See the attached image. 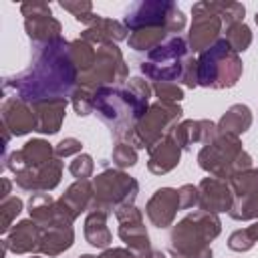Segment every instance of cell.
I'll use <instances>...</instances> for the list:
<instances>
[{
  "label": "cell",
  "instance_id": "28",
  "mask_svg": "<svg viewBox=\"0 0 258 258\" xmlns=\"http://www.w3.org/2000/svg\"><path fill=\"white\" fill-rule=\"evenodd\" d=\"M107 214L103 212H89L87 218H85V240L93 246V248H99V250H107L113 242V234L111 230L107 228Z\"/></svg>",
  "mask_w": 258,
  "mask_h": 258
},
{
  "label": "cell",
  "instance_id": "31",
  "mask_svg": "<svg viewBox=\"0 0 258 258\" xmlns=\"http://www.w3.org/2000/svg\"><path fill=\"white\" fill-rule=\"evenodd\" d=\"M228 183L236 198L258 196V167H250L246 171L236 173L234 177L228 179Z\"/></svg>",
  "mask_w": 258,
  "mask_h": 258
},
{
  "label": "cell",
  "instance_id": "21",
  "mask_svg": "<svg viewBox=\"0 0 258 258\" xmlns=\"http://www.w3.org/2000/svg\"><path fill=\"white\" fill-rule=\"evenodd\" d=\"M42 240V228L34 220H20L10 228V232L4 238L6 248L12 254H34L40 250Z\"/></svg>",
  "mask_w": 258,
  "mask_h": 258
},
{
  "label": "cell",
  "instance_id": "3",
  "mask_svg": "<svg viewBox=\"0 0 258 258\" xmlns=\"http://www.w3.org/2000/svg\"><path fill=\"white\" fill-rule=\"evenodd\" d=\"M222 232L218 214L196 210L179 220L169 234V250L175 258H212L210 242Z\"/></svg>",
  "mask_w": 258,
  "mask_h": 258
},
{
  "label": "cell",
  "instance_id": "13",
  "mask_svg": "<svg viewBox=\"0 0 258 258\" xmlns=\"http://www.w3.org/2000/svg\"><path fill=\"white\" fill-rule=\"evenodd\" d=\"M28 214L30 220H34L42 230L52 226H73L75 222V216L60 204V200H54L48 191L30 194Z\"/></svg>",
  "mask_w": 258,
  "mask_h": 258
},
{
  "label": "cell",
  "instance_id": "16",
  "mask_svg": "<svg viewBox=\"0 0 258 258\" xmlns=\"http://www.w3.org/2000/svg\"><path fill=\"white\" fill-rule=\"evenodd\" d=\"M200 189V202H198V210L210 212V214H222V212H230L234 206V191L230 187V183L226 179L220 177H204L198 185Z\"/></svg>",
  "mask_w": 258,
  "mask_h": 258
},
{
  "label": "cell",
  "instance_id": "30",
  "mask_svg": "<svg viewBox=\"0 0 258 258\" xmlns=\"http://www.w3.org/2000/svg\"><path fill=\"white\" fill-rule=\"evenodd\" d=\"M69 54L71 60L75 64V69L79 71V75H85L87 71H91V67L95 64L97 58V46H93L91 42L83 40L81 36L77 40H71L69 44Z\"/></svg>",
  "mask_w": 258,
  "mask_h": 258
},
{
  "label": "cell",
  "instance_id": "37",
  "mask_svg": "<svg viewBox=\"0 0 258 258\" xmlns=\"http://www.w3.org/2000/svg\"><path fill=\"white\" fill-rule=\"evenodd\" d=\"M93 99H95V93H93V91L83 89V87L77 85V89L73 91V95H71L69 101H71V105H73V109H75V113H77L79 117H87V115L95 113Z\"/></svg>",
  "mask_w": 258,
  "mask_h": 258
},
{
  "label": "cell",
  "instance_id": "38",
  "mask_svg": "<svg viewBox=\"0 0 258 258\" xmlns=\"http://www.w3.org/2000/svg\"><path fill=\"white\" fill-rule=\"evenodd\" d=\"M113 163L119 167V169H127V167H133L137 163V149L125 141H117L115 147H113Z\"/></svg>",
  "mask_w": 258,
  "mask_h": 258
},
{
  "label": "cell",
  "instance_id": "29",
  "mask_svg": "<svg viewBox=\"0 0 258 258\" xmlns=\"http://www.w3.org/2000/svg\"><path fill=\"white\" fill-rule=\"evenodd\" d=\"M169 32L165 28H139L129 32V48L137 50V52H149L153 48H157L159 44H163L167 40Z\"/></svg>",
  "mask_w": 258,
  "mask_h": 258
},
{
  "label": "cell",
  "instance_id": "45",
  "mask_svg": "<svg viewBox=\"0 0 258 258\" xmlns=\"http://www.w3.org/2000/svg\"><path fill=\"white\" fill-rule=\"evenodd\" d=\"M20 12H22L24 18L42 16V14H52L50 4H48V2H42V0H28V2H22V4H20Z\"/></svg>",
  "mask_w": 258,
  "mask_h": 258
},
{
  "label": "cell",
  "instance_id": "50",
  "mask_svg": "<svg viewBox=\"0 0 258 258\" xmlns=\"http://www.w3.org/2000/svg\"><path fill=\"white\" fill-rule=\"evenodd\" d=\"M79 258H97V256H91V254H83V256H79Z\"/></svg>",
  "mask_w": 258,
  "mask_h": 258
},
{
  "label": "cell",
  "instance_id": "51",
  "mask_svg": "<svg viewBox=\"0 0 258 258\" xmlns=\"http://www.w3.org/2000/svg\"><path fill=\"white\" fill-rule=\"evenodd\" d=\"M30 258H42V256H38V254H30Z\"/></svg>",
  "mask_w": 258,
  "mask_h": 258
},
{
  "label": "cell",
  "instance_id": "35",
  "mask_svg": "<svg viewBox=\"0 0 258 258\" xmlns=\"http://www.w3.org/2000/svg\"><path fill=\"white\" fill-rule=\"evenodd\" d=\"M232 220H256L258 218V196H244L236 198L232 210L228 212Z\"/></svg>",
  "mask_w": 258,
  "mask_h": 258
},
{
  "label": "cell",
  "instance_id": "42",
  "mask_svg": "<svg viewBox=\"0 0 258 258\" xmlns=\"http://www.w3.org/2000/svg\"><path fill=\"white\" fill-rule=\"evenodd\" d=\"M58 6L67 12H71L75 16V20L93 12V2H89V0H60Z\"/></svg>",
  "mask_w": 258,
  "mask_h": 258
},
{
  "label": "cell",
  "instance_id": "46",
  "mask_svg": "<svg viewBox=\"0 0 258 258\" xmlns=\"http://www.w3.org/2000/svg\"><path fill=\"white\" fill-rule=\"evenodd\" d=\"M127 87H129L135 95H139L141 99H145V101H149V97H151V93H153L151 85H149L145 79H141V77H133V79H129Z\"/></svg>",
  "mask_w": 258,
  "mask_h": 258
},
{
  "label": "cell",
  "instance_id": "23",
  "mask_svg": "<svg viewBox=\"0 0 258 258\" xmlns=\"http://www.w3.org/2000/svg\"><path fill=\"white\" fill-rule=\"evenodd\" d=\"M67 105H69V99H50V101H40L32 105L36 113V131L44 135L58 133L64 121Z\"/></svg>",
  "mask_w": 258,
  "mask_h": 258
},
{
  "label": "cell",
  "instance_id": "41",
  "mask_svg": "<svg viewBox=\"0 0 258 258\" xmlns=\"http://www.w3.org/2000/svg\"><path fill=\"white\" fill-rule=\"evenodd\" d=\"M81 149H83L81 139H77V137H64V139H60V141L54 145V155H56L58 159H62V157L79 155Z\"/></svg>",
  "mask_w": 258,
  "mask_h": 258
},
{
  "label": "cell",
  "instance_id": "2",
  "mask_svg": "<svg viewBox=\"0 0 258 258\" xmlns=\"http://www.w3.org/2000/svg\"><path fill=\"white\" fill-rule=\"evenodd\" d=\"M97 117L111 129L117 141L129 143L139 119L147 113L149 101L135 95L129 87H103L93 99Z\"/></svg>",
  "mask_w": 258,
  "mask_h": 258
},
{
  "label": "cell",
  "instance_id": "43",
  "mask_svg": "<svg viewBox=\"0 0 258 258\" xmlns=\"http://www.w3.org/2000/svg\"><path fill=\"white\" fill-rule=\"evenodd\" d=\"M181 83H183L187 89H196V87H198V58H194L191 54H187L185 60H183Z\"/></svg>",
  "mask_w": 258,
  "mask_h": 258
},
{
  "label": "cell",
  "instance_id": "5",
  "mask_svg": "<svg viewBox=\"0 0 258 258\" xmlns=\"http://www.w3.org/2000/svg\"><path fill=\"white\" fill-rule=\"evenodd\" d=\"M242 73V58L232 50L226 38H220L198 58V87L230 89L240 81Z\"/></svg>",
  "mask_w": 258,
  "mask_h": 258
},
{
  "label": "cell",
  "instance_id": "24",
  "mask_svg": "<svg viewBox=\"0 0 258 258\" xmlns=\"http://www.w3.org/2000/svg\"><path fill=\"white\" fill-rule=\"evenodd\" d=\"M24 32L32 40V44L38 48V46H44V44H50V42L62 38L60 36L62 24L52 14L30 16V18H24Z\"/></svg>",
  "mask_w": 258,
  "mask_h": 258
},
{
  "label": "cell",
  "instance_id": "14",
  "mask_svg": "<svg viewBox=\"0 0 258 258\" xmlns=\"http://www.w3.org/2000/svg\"><path fill=\"white\" fill-rule=\"evenodd\" d=\"M56 155H54V147L46 141V139H30L24 143L22 149L18 151H12L10 155L4 157V167L10 169L14 175L26 167H42L46 165L48 161H52Z\"/></svg>",
  "mask_w": 258,
  "mask_h": 258
},
{
  "label": "cell",
  "instance_id": "36",
  "mask_svg": "<svg viewBox=\"0 0 258 258\" xmlns=\"http://www.w3.org/2000/svg\"><path fill=\"white\" fill-rule=\"evenodd\" d=\"M22 206L24 204H22V200L18 196H10V198L0 202V232L2 234L10 232V226L16 220V216L22 212Z\"/></svg>",
  "mask_w": 258,
  "mask_h": 258
},
{
  "label": "cell",
  "instance_id": "22",
  "mask_svg": "<svg viewBox=\"0 0 258 258\" xmlns=\"http://www.w3.org/2000/svg\"><path fill=\"white\" fill-rule=\"evenodd\" d=\"M179 159H181V147L175 143V139L171 135H167L149 149L147 169L153 175H165L177 167Z\"/></svg>",
  "mask_w": 258,
  "mask_h": 258
},
{
  "label": "cell",
  "instance_id": "17",
  "mask_svg": "<svg viewBox=\"0 0 258 258\" xmlns=\"http://www.w3.org/2000/svg\"><path fill=\"white\" fill-rule=\"evenodd\" d=\"M179 210H181L179 208V191L173 187L155 189V194L145 204V214H147L149 222L159 230L169 228Z\"/></svg>",
  "mask_w": 258,
  "mask_h": 258
},
{
  "label": "cell",
  "instance_id": "10",
  "mask_svg": "<svg viewBox=\"0 0 258 258\" xmlns=\"http://www.w3.org/2000/svg\"><path fill=\"white\" fill-rule=\"evenodd\" d=\"M129 77V67L123 58V52L117 44H101L97 46V58L91 71L79 75V87L97 93L103 87H115Z\"/></svg>",
  "mask_w": 258,
  "mask_h": 258
},
{
  "label": "cell",
  "instance_id": "1",
  "mask_svg": "<svg viewBox=\"0 0 258 258\" xmlns=\"http://www.w3.org/2000/svg\"><path fill=\"white\" fill-rule=\"evenodd\" d=\"M69 44V40L58 38L50 44L38 46L28 69L4 79V97H16L28 105L50 99H71L79 85V71L71 60Z\"/></svg>",
  "mask_w": 258,
  "mask_h": 258
},
{
  "label": "cell",
  "instance_id": "6",
  "mask_svg": "<svg viewBox=\"0 0 258 258\" xmlns=\"http://www.w3.org/2000/svg\"><path fill=\"white\" fill-rule=\"evenodd\" d=\"M93 202L89 212H103L107 216L115 214L123 206L135 204L139 194V183L135 177L123 169H105L93 177Z\"/></svg>",
  "mask_w": 258,
  "mask_h": 258
},
{
  "label": "cell",
  "instance_id": "44",
  "mask_svg": "<svg viewBox=\"0 0 258 258\" xmlns=\"http://www.w3.org/2000/svg\"><path fill=\"white\" fill-rule=\"evenodd\" d=\"M177 191H179V208L181 210H189V208L198 206V202H200V189H198V185L185 183Z\"/></svg>",
  "mask_w": 258,
  "mask_h": 258
},
{
  "label": "cell",
  "instance_id": "9",
  "mask_svg": "<svg viewBox=\"0 0 258 258\" xmlns=\"http://www.w3.org/2000/svg\"><path fill=\"white\" fill-rule=\"evenodd\" d=\"M181 117H183V109L179 105L161 103V101L149 105L147 113L139 119L135 131L129 139V145H133L135 149L149 151L157 141L171 135V131L181 121Z\"/></svg>",
  "mask_w": 258,
  "mask_h": 258
},
{
  "label": "cell",
  "instance_id": "52",
  "mask_svg": "<svg viewBox=\"0 0 258 258\" xmlns=\"http://www.w3.org/2000/svg\"><path fill=\"white\" fill-rule=\"evenodd\" d=\"M254 20H256V26H258V12H256V16H254Z\"/></svg>",
  "mask_w": 258,
  "mask_h": 258
},
{
  "label": "cell",
  "instance_id": "39",
  "mask_svg": "<svg viewBox=\"0 0 258 258\" xmlns=\"http://www.w3.org/2000/svg\"><path fill=\"white\" fill-rule=\"evenodd\" d=\"M151 89H153L157 101H161V103L179 105V101L183 99V89L177 83H153Z\"/></svg>",
  "mask_w": 258,
  "mask_h": 258
},
{
  "label": "cell",
  "instance_id": "27",
  "mask_svg": "<svg viewBox=\"0 0 258 258\" xmlns=\"http://www.w3.org/2000/svg\"><path fill=\"white\" fill-rule=\"evenodd\" d=\"M252 121H254V117H252L250 107L248 105H242V103H236V105H232L220 117V121L216 123V127H218L220 133H230V135L240 137L242 133H246L252 127Z\"/></svg>",
  "mask_w": 258,
  "mask_h": 258
},
{
  "label": "cell",
  "instance_id": "47",
  "mask_svg": "<svg viewBox=\"0 0 258 258\" xmlns=\"http://www.w3.org/2000/svg\"><path fill=\"white\" fill-rule=\"evenodd\" d=\"M97 258H139V256L129 248H107Z\"/></svg>",
  "mask_w": 258,
  "mask_h": 258
},
{
  "label": "cell",
  "instance_id": "48",
  "mask_svg": "<svg viewBox=\"0 0 258 258\" xmlns=\"http://www.w3.org/2000/svg\"><path fill=\"white\" fill-rule=\"evenodd\" d=\"M0 183H2V191H0V198H2V200H6V198H10V189H12V181H10L8 177H2V179H0Z\"/></svg>",
  "mask_w": 258,
  "mask_h": 258
},
{
  "label": "cell",
  "instance_id": "25",
  "mask_svg": "<svg viewBox=\"0 0 258 258\" xmlns=\"http://www.w3.org/2000/svg\"><path fill=\"white\" fill-rule=\"evenodd\" d=\"M75 242V230L73 226H52L42 230V240H40V254L54 258L67 252Z\"/></svg>",
  "mask_w": 258,
  "mask_h": 258
},
{
  "label": "cell",
  "instance_id": "40",
  "mask_svg": "<svg viewBox=\"0 0 258 258\" xmlns=\"http://www.w3.org/2000/svg\"><path fill=\"white\" fill-rule=\"evenodd\" d=\"M69 171H71V175H73L77 181L89 179V177L93 175V171H95V161H93V157H91L89 153H79V155H75V159L71 161Z\"/></svg>",
  "mask_w": 258,
  "mask_h": 258
},
{
  "label": "cell",
  "instance_id": "18",
  "mask_svg": "<svg viewBox=\"0 0 258 258\" xmlns=\"http://www.w3.org/2000/svg\"><path fill=\"white\" fill-rule=\"evenodd\" d=\"M0 115H2V123L14 137L36 131V113H34L32 105H28L16 97H4Z\"/></svg>",
  "mask_w": 258,
  "mask_h": 258
},
{
  "label": "cell",
  "instance_id": "32",
  "mask_svg": "<svg viewBox=\"0 0 258 258\" xmlns=\"http://www.w3.org/2000/svg\"><path fill=\"white\" fill-rule=\"evenodd\" d=\"M214 10L220 14L222 22L228 26L244 22V14H246V6L242 2H234V0H212Z\"/></svg>",
  "mask_w": 258,
  "mask_h": 258
},
{
  "label": "cell",
  "instance_id": "20",
  "mask_svg": "<svg viewBox=\"0 0 258 258\" xmlns=\"http://www.w3.org/2000/svg\"><path fill=\"white\" fill-rule=\"evenodd\" d=\"M127 26L115 18H105L101 14H95V18L87 24V28L81 32V38L91 42L93 46H101V44H117L119 40H127Z\"/></svg>",
  "mask_w": 258,
  "mask_h": 258
},
{
  "label": "cell",
  "instance_id": "12",
  "mask_svg": "<svg viewBox=\"0 0 258 258\" xmlns=\"http://www.w3.org/2000/svg\"><path fill=\"white\" fill-rule=\"evenodd\" d=\"M115 218L119 222V238L139 258H147L153 250H151L147 228L143 226V214H141V210L135 204L123 206V208H119L115 212Z\"/></svg>",
  "mask_w": 258,
  "mask_h": 258
},
{
  "label": "cell",
  "instance_id": "11",
  "mask_svg": "<svg viewBox=\"0 0 258 258\" xmlns=\"http://www.w3.org/2000/svg\"><path fill=\"white\" fill-rule=\"evenodd\" d=\"M191 14H194V22L187 32V44H189V50L202 54L204 50H208L212 44H216L220 40L224 22H222L220 14L214 10L212 0L196 2L191 6Z\"/></svg>",
  "mask_w": 258,
  "mask_h": 258
},
{
  "label": "cell",
  "instance_id": "49",
  "mask_svg": "<svg viewBox=\"0 0 258 258\" xmlns=\"http://www.w3.org/2000/svg\"><path fill=\"white\" fill-rule=\"evenodd\" d=\"M147 258H165V254H163L161 250H153V252H151Z\"/></svg>",
  "mask_w": 258,
  "mask_h": 258
},
{
  "label": "cell",
  "instance_id": "34",
  "mask_svg": "<svg viewBox=\"0 0 258 258\" xmlns=\"http://www.w3.org/2000/svg\"><path fill=\"white\" fill-rule=\"evenodd\" d=\"M224 38L228 40L232 50L240 54V52L250 48V44H252V30H250V26L246 22H238V24H232V26L226 28V36Z\"/></svg>",
  "mask_w": 258,
  "mask_h": 258
},
{
  "label": "cell",
  "instance_id": "26",
  "mask_svg": "<svg viewBox=\"0 0 258 258\" xmlns=\"http://www.w3.org/2000/svg\"><path fill=\"white\" fill-rule=\"evenodd\" d=\"M60 204L75 216V220L87 212L91 208V202H93V183L89 179H81V181H75L67 187V191L58 198Z\"/></svg>",
  "mask_w": 258,
  "mask_h": 258
},
{
  "label": "cell",
  "instance_id": "19",
  "mask_svg": "<svg viewBox=\"0 0 258 258\" xmlns=\"http://www.w3.org/2000/svg\"><path fill=\"white\" fill-rule=\"evenodd\" d=\"M218 133L216 123L208 121V119H185L179 121L175 125V129L171 131V137L175 139V143L181 147V151L191 149L194 145H208Z\"/></svg>",
  "mask_w": 258,
  "mask_h": 258
},
{
  "label": "cell",
  "instance_id": "8",
  "mask_svg": "<svg viewBox=\"0 0 258 258\" xmlns=\"http://www.w3.org/2000/svg\"><path fill=\"white\" fill-rule=\"evenodd\" d=\"M189 52V44L185 38L171 36L157 48L147 52V58L141 62V73L153 83H175L181 81L183 60Z\"/></svg>",
  "mask_w": 258,
  "mask_h": 258
},
{
  "label": "cell",
  "instance_id": "4",
  "mask_svg": "<svg viewBox=\"0 0 258 258\" xmlns=\"http://www.w3.org/2000/svg\"><path fill=\"white\" fill-rule=\"evenodd\" d=\"M198 165L210 175L228 181L236 173L252 167V155L242 147L240 137L218 131L208 145H202Z\"/></svg>",
  "mask_w": 258,
  "mask_h": 258
},
{
  "label": "cell",
  "instance_id": "33",
  "mask_svg": "<svg viewBox=\"0 0 258 258\" xmlns=\"http://www.w3.org/2000/svg\"><path fill=\"white\" fill-rule=\"evenodd\" d=\"M256 242H258V222L232 232L228 238V248L234 252H248L250 248H254Z\"/></svg>",
  "mask_w": 258,
  "mask_h": 258
},
{
  "label": "cell",
  "instance_id": "7",
  "mask_svg": "<svg viewBox=\"0 0 258 258\" xmlns=\"http://www.w3.org/2000/svg\"><path fill=\"white\" fill-rule=\"evenodd\" d=\"M123 24L129 32L139 28H165L171 34L181 32L187 18L171 0H141L127 10Z\"/></svg>",
  "mask_w": 258,
  "mask_h": 258
},
{
  "label": "cell",
  "instance_id": "15",
  "mask_svg": "<svg viewBox=\"0 0 258 258\" xmlns=\"http://www.w3.org/2000/svg\"><path fill=\"white\" fill-rule=\"evenodd\" d=\"M62 177V161L58 157H54L52 161H48L42 167H26L22 171H18L14 175V181L20 189L30 191V194H38V191H52Z\"/></svg>",
  "mask_w": 258,
  "mask_h": 258
}]
</instances>
